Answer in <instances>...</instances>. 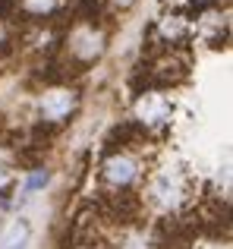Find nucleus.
Returning a JSON list of instances; mask_svg holds the SVG:
<instances>
[{"instance_id":"nucleus-2","label":"nucleus","mask_w":233,"mask_h":249,"mask_svg":"<svg viewBox=\"0 0 233 249\" xmlns=\"http://www.w3.org/2000/svg\"><path fill=\"white\" fill-rule=\"evenodd\" d=\"M192 202L189 196V180L180 170H158L142 183L139 205H148L161 214H180Z\"/></svg>"},{"instance_id":"nucleus-7","label":"nucleus","mask_w":233,"mask_h":249,"mask_svg":"<svg viewBox=\"0 0 233 249\" xmlns=\"http://www.w3.org/2000/svg\"><path fill=\"white\" fill-rule=\"evenodd\" d=\"M60 3L63 0H16V10H22L25 16H32V19H44V22H48L50 16L60 13Z\"/></svg>"},{"instance_id":"nucleus-4","label":"nucleus","mask_w":233,"mask_h":249,"mask_svg":"<svg viewBox=\"0 0 233 249\" xmlns=\"http://www.w3.org/2000/svg\"><path fill=\"white\" fill-rule=\"evenodd\" d=\"M107 44V32L98 22H88V19H76L69 25V32L63 35V57H67V67L76 70H88L101 54H104Z\"/></svg>"},{"instance_id":"nucleus-6","label":"nucleus","mask_w":233,"mask_h":249,"mask_svg":"<svg viewBox=\"0 0 233 249\" xmlns=\"http://www.w3.org/2000/svg\"><path fill=\"white\" fill-rule=\"evenodd\" d=\"M0 249H32V224L25 218L0 221Z\"/></svg>"},{"instance_id":"nucleus-1","label":"nucleus","mask_w":233,"mask_h":249,"mask_svg":"<svg viewBox=\"0 0 233 249\" xmlns=\"http://www.w3.org/2000/svg\"><path fill=\"white\" fill-rule=\"evenodd\" d=\"M98 180H101V189H104L107 202L139 196V186L145 180L139 152L135 148H107L98 164Z\"/></svg>"},{"instance_id":"nucleus-5","label":"nucleus","mask_w":233,"mask_h":249,"mask_svg":"<svg viewBox=\"0 0 233 249\" xmlns=\"http://www.w3.org/2000/svg\"><path fill=\"white\" fill-rule=\"evenodd\" d=\"M173 114V101H170V91L158 89V85H145V89L135 91V101H133V126L139 129L142 136H154L170 123Z\"/></svg>"},{"instance_id":"nucleus-3","label":"nucleus","mask_w":233,"mask_h":249,"mask_svg":"<svg viewBox=\"0 0 233 249\" xmlns=\"http://www.w3.org/2000/svg\"><path fill=\"white\" fill-rule=\"evenodd\" d=\"M38 110V129L41 133H54V129L67 126L79 110V89L69 85L67 79H54L44 85V91L35 101Z\"/></svg>"}]
</instances>
